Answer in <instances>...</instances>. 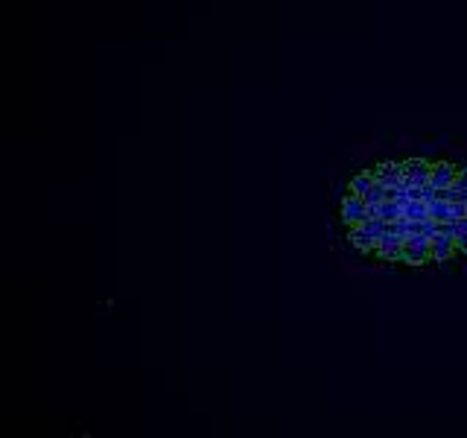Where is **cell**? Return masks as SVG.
<instances>
[{
	"instance_id": "1",
	"label": "cell",
	"mask_w": 467,
	"mask_h": 438,
	"mask_svg": "<svg viewBox=\"0 0 467 438\" xmlns=\"http://www.w3.org/2000/svg\"><path fill=\"white\" fill-rule=\"evenodd\" d=\"M342 219L350 225H362L365 219H368V202L362 199V196H357V193H350V196H345V202H342Z\"/></svg>"
},
{
	"instance_id": "2",
	"label": "cell",
	"mask_w": 467,
	"mask_h": 438,
	"mask_svg": "<svg viewBox=\"0 0 467 438\" xmlns=\"http://www.w3.org/2000/svg\"><path fill=\"white\" fill-rule=\"evenodd\" d=\"M377 251H380V258H383V260H400V254H403V237L394 234V231H386L383 237L377 239Z\"/></svg>"
},
{
	"instance_id": "3",
	"label": "cell",
	"mask_w": 467,
	"mask_h": 438,
	"mask_svg": "<svg viewBox=\"0 0 467 438\" xmlns=\"http://www.w3.org/2000/svg\"><path fill=\"white\" fill-rule=\"evenodd\" d=\"M403 176L412 181V185H427L432 176V164L421 161V158H409V161H403Z\"/></svg>"
},
{
	"instance_id": "4",
	"label": "cell",
	"mask_w": 467,
	"mask_h": 438,
	"mask_svg": "<svg viewBox=\"0 0 467 438\" xmlns=\"http://www.w3.org/2000/svg\"><path fill=\"white\" fill-rule=\"evenodd\" d=\"M456 249L459 246H456V237H452V234H441V231H438L432 237V258L435 260H450Z\"/></svg>"
},
{
	"instance_id": "5",
	"label": "cell",
	"mask_w": 467,
	"mask_h": 438,
	"mask_svg": "<svg viewBox=\"0 0 467 438\" xmlns=\"http://www.w3.org/2000/svg\"><path fill=\"white\" fill-rule=\"evenodd\" d=\"M374 176H377V181L380 185H386V187H391V185H398V181L403 178V164H394V161H383L377 169H374Z\"/></svg>"
},
{
	"instance_id": "6",
	"label": "cell",
	"mask_w": 467,
	"mask_h": 438,
	"mask_svg": "<svg viewBox=\"0 0 467 438\" xmlns=\"http://www.w3.org/2000/svg\"><path fill=\"white\" fill-rule=\"evenodd\" d=\"M456 176H459V169L452 164H432L430 181L435 187H452V185H456Z\"/></svg>"
},
{
	"instance_id": "7",
	"label": "cell",
	"mask_w": 467,
	"mask_h": 438,
	"mask_svg": "<svg viewBox=\"0 0 467 438\" xmlns=\"http://www.w3.org/2000/svg\"><path fill=\"white\" fill-rule=\"evenodd\" d=\"M430 258H432V243H430V246H406V243H403V254H400L403 263L421 266V263H427Z\"/></svg>"
},
{
	"instance_id": "8",
	"label": "cell",
	"mask_w": 467,
	"mask_h": 438,
	"mask_svg": "<svg viewBox=\"0 0 467 438\" xmlns=\"http://www.w3.org/2000/svg\"><path fill=\"white\" fill-rule=\"evenodd\" d=\"M350 243L357 246L359 251H374L377 249V237L365 228V225H353L350 228Z\"/></svg>"
},
{
	"instance_id": "9",
	"label": "cell",
	"mask_w": 467,
	"mask_h": 438,
	"mask_svg": "<svg viewBox=\"0 0 467 438\" xmlns=\"http://www.w3.org/2000/svg\"><path fill=\"white\" fill-rule=\"evenodd\" d=\"M403 217H409L412 222L430 219V202H423V199H409V202L403 205Z\"/></svg>"
},
{
	"instance_id": "10",
	"label": "cell",
	"mask_w": 467,
	"mask_h": 438,
	"mask_svg": "<svg viewBox=\"0 0 467 438\" xmlns=\"http://www.w3.org/2000/svg\"><path fill=\"white\" fill-rule=\"evenodd\" d=\"M374 181H377V176H374V173H359V176H353V181H350V193L365 196L368 190H371Z\"/></svg>"
},
{
	"instance_id": "11",
	"label": "cell",
	"mask_w": 467,
	"mask_h": 438,
	"mask_svg": "<svg viewBox=\"0 0 467 438\" xmlns=\"http://www.w3.org/2000/svg\"><path fill=\"white\" fill-rule=\"evenodd\" d=\"M400 217H403V205H400V202L386 199L383 205H380V219H386V222H398Z\"/></svg>"
},
{
	"instance_id": "12",
	"label": "cell",
	"mask_w": 467,
	"mask_h": 438,
	"mask_svg": "<svg viewBox=\"0 0 467 438\" xmlns=\"http://www.w3.org/2000/svg\"><path fill=\"white\" fill-rule=\"evenodd\" d=\"M430 217L438 219V222H450V219H452V208H450V202H444V199H432V202H430Z\"/></svg>"
},
{
	"instance_id": "13",
	"label": "cell",
	"mask_w": 467,
	"mask_h": 438,
	"mask_svg": "<svg viewBox=\"0 0 467 438\" xmlns=\"http://www.w3.org/2000/svg\"><path fill=\"white\" fill-rule=\"evenodd\" d=\"M362 199L368 202V205H383L386 202V185H380V181H374L371 185V190H368Z\"/></svg>"
},
{
	"instance_id": "14",
	"label": "cell",
	"mask_w": 467,
	"mask_h": 438,
	"mask_svg": "<svg viewBox=\"0 0 467 438\" xmlns=\"http://www.w3.org/2000/svg\"><path fill=\"white\" fill-rule=\"evenodd\" d=\"M362 225H365V228L371 231L377 239H380V237H383V234L389 231V222H386V219H380V217H374V219H365Z\"/></svg>"
},
{
	"instance_id": "15",
	"label": "cell",
	"mask_w": 467,
	"mask_h": 438,
	"mask_svg": "<svg viewBox=\"0 0 467 438\" xmlns=\"http://www.w3.org/2000/svg\"><path fill=\"white\" fill-rule=\"evenodd\" d=\"M456 246L461 249V251H467V217L464 219H456Z\"/></svg>"
},
{
	"instance_id": "16",
	"label": "cell",
	"mask_w": 467,
	"mask_h": 438,
	"mask_svg": "<svg viewBox=\"0 0 467 438\" xmlns=\"http://www.w3.org/2000/svg\"><path fill=\"white\" fill-rule=\"evenodd\" d=\"M456 187L467 190V169H459V176H456Z\"/></svg>"
}]
</instances>
